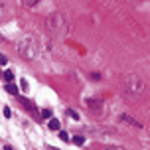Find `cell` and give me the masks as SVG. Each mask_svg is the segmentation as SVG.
Returning <instances> with one entry per match:
<instances>
[{"instance_id":"obj_3","label":"cell","mask_w":150,"mask_h":150,"mask_svg":"<svg viewBox=\"0 0 150 150\" xmlns=\"http://www.w3.org/2000/svg\"><path fill=\"white\" fill-rule=\"evenodd\" d=\"M2 77H4V81H6V83H12V81H14V73H12V71H4V75H2Z\"/></svg>"},{"instance_id":"obj_13","label":"cell","mask_w":150,"mask_h":150,"mask_svg":"<svg viewBox=\"0 0 150 150\" xmlns=\"http://www.w3.org/2000/svg\"><path fill=\"white\" fill-rule=\"evenodd\" d=\"M47 150H57V148H55V146H50V148H47Z\"/></svg>"},{"instance_id":"obj_7","label":"cell","mask_w":150,"mask_h":150,"mask_svg":"<svg viewBox=\"0 0 150 150\" xmlns=\"http://www.w3.org/2000/svg\"><path fill=\"white\" fill-rule=\"evenodd\" d=\"M59 138L63 140V142H69V134L65 132V130H59Z\"/></svg>"},{"instance_id":"obj_10","label":"cell","mask_w":150,"mask_h":150,"mask_svg":"<svg viewBox=\"0 0 150 150\" xmlns=\"http://www.w3.org/2000/svg\"><path fill=\"white\" fill-rule=\"evenodd\" d=\"M6 57H4V55H2V53H0V65H6Z\"/></svg>"},{"instance_id":"obj_4","label":"cell","mask_w":150,"mask_h":150,"mask_svg":"<svg viewBox=\"0 0 150 150\" xmlns=\"http://www.w3.org/2000/svg\"><path fill=\"white\" fill-rule=\"evenodd\" d=\"M50 128H52V130H59V120L57 119H50Z\"/></svg>"},{"instance_id":"obj_8","label":"cell","mask_w":150,"mask_h":150,"mask_svg":"<svg viewBox=\"0 0 150 150\" xmlns=\"http://www.w3.org/2000/svg\"><path fill=\"white\" fill-rule=\"evenodd\" d=\"M67 115H69V117H71V119L79 120V115H77V112H75V111H71V109H67Z\"/></svg>"},{"instance_id":"obj_1","label":"cell","mask_w":150,"mask_h":150,"mask_svg":"<svg viewBox=\"0 0 150 150\" xmlns=\"http://www.w3.org/2000/svg\"><path fill=\"white\" fill-rule=\"evenodd\" d=\"M6 93H10V95H18V85H14V83H6Z\"/></svg>"},{"instance_id":"obj_6","label":"cell","mask_w":150,"mask_h":150,"mask_svg":"<svg viewBox=\"0 0 150 150\" xmlns=\"http://www.w3.org/2000/svg\"><path fill=\"white\" fill-rule=\"evenodd\" d=\"M20 89H22L24 93H26V91L30 89V87H28V81H26V79H20Z\"/></svg>"},{"instance_id":"obj_11","label":"cell","mask_w":150,"mask_h":150,"mask_svg":"<svg viewBox=\"0 0 150 150\" xmlns=\"http://www.w3.org/2000/svg\"><path fill=\"white\" fill-rule=\"evenodd\" d=\"M107 150H122V148H119V146H109Z\"/></svg>"},{"instance_id":"obj_5","label":"cell","mask_w":150,"mask_h":150,"mask_svg":"<svg viewBox=\"0 0 150 150\" xmlns=\"http://www.w3.org/2000/svg\"><path fill=\"white\" fill-rule=\"evenodd\" d=\"M42 117L44 119H52V109H42Z\"/></svg>"},{"instance_id":"obj_12","label":"cell","mask_w":150,"mask_h":150,"mask_svg":"<svg viewBox=\"0 0 150 150\" xmlns=\"http://www.w3.org/2000/svg\"><path fill=\"white\" fill-rule=\"evenodd\" d=\"M4 150H14V148H12V146H4Z\"/></svg>"},{"instance_id":"obj_9","label":"cell","mask_w":150,"mask_h":150,"mask_svg":"<svg viewBox=\"0 0 150 150\" xmlns=\"http://www.w3.org/2000/svg\"><path fill=\"white\" fill-rule=\"evenodd\" d=\"M4 117H6V119H10V117H12V111H10V107H4Z\"/></svg>"},{"instance_id":"obj_2","label":"cell","mask_w":150,"mask_h":150,"mask_svg":"<svg viewBox=\"0 0 150 150\" xmlns=\"http://www.w3.org/2000/svg\"><path fill=\"white\" fill-rule=\"evenodd\" d=\"M73 144H77V146H83V144H85V136H83V134L73 136Z\"/></svg>"}]
</instances>
